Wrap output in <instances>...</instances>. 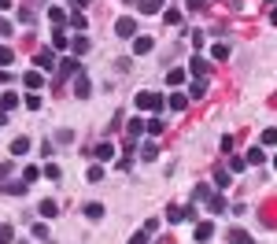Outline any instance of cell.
Masks as SVG:
<instances>
[{
    "label": "cell",
    "instance_id": "8",
    "mask_svg": "<svg viewBox=\"0 0 277 244\" xmlns=\"http://www.w3.org/2000/svg\"><path fill=\"white\" fill-rule=\"evenodd\" d=\"M92 156H96L100 163H111V159H114V144H111V140H100V144L92 148Z\"/></svg>",
    "mask_w": 277,
    "mask_h": 244
},
{
    "label": "cell",
    "instance_id": "1",
    "mask_svg": "<svg viewBox=\"0 0 277 244\" xmlns=\"http://www.w3.org/2000/svg\"><path fill=\"white\" fill-rule=\"evenodd\" d=\"M137 111H163V96L159 92H137Z\"/></svg>",
    "mask_w": 277,
    "mask_h": 244
},
{
    "label": "cell",
    "instance_id": "38",
    "mask_svg": "<svg viewBox=\"0 0 277 244\" xmlns=\"http://www.w3.org/2000/svg\"><path fill=\"white\" fill-rule=\"evenodd\" d=\"M214 189H229V170H214Z\"/></svg>",
    "mask_w": 277,
    "mask_h": 244
},
{
    "label": "cell",
    "instance_id": "10",
    "mask_svg": "<svg viewBox=\"0 0 277 244\" xmlns=\"http://www.w3.org/2000/svg\"><path fill=\"white\" fill-rule=\"evenodd\" d=\"M244 163H248V166H262V163H266V148H262V144H255L252 152L244 156Z\"/></svg>",
    "mask_w": 277,
    "mask_h": 244
},
{
    "label": "cell",
    "instance_id": "39",
    "mask_svg": "<svg viewBox=\"0 0 277 244\" xmlns=\"http://www.w3.org/2000/svg\"><path fill=\"white\" fill-rule=\"evenodd\" d=\"M70 48H74V56H82V52H89V41H85V37H74Z\"/></svg>",
    "mask_w": 277,
    "mask_h": 244
},
{
    "label": "cell",
    "instance_id": "22",
    "mask_svg": "<svg viewBox=\"0 0 277 244\" xmlns=\"http://www.w3.org/2000/svg\"><path fill=\"white\" fill-rule=\"evenodd\" d=\"M188 96H192V100H200V96H207V78H196L192 86H188Z\"/></svg>",
    "mask_w": 277,
    "mask_h": 244
},
{
    "label": "cell",
    "instance_id": "7",
    "mask_svg": "<svg viewBox=\"0 0 277 244\" xmlns=\"http://www.w3.org/2000/svg\"><path fill=\"white\" fill-rule=\"evenodd\" d=\"M22 86H26V89H41V86H44V70H37V67L26 70V74H22Z\"/></svg>",
    "mask_w": 277,
    "mask_h": 244
},
{
    "label": "cell",
    "instance_id": "31",
    "mask_svg": "<svg viewBox=\"0 0 277 244\" xmlns=\"http://www.w3.org/2000/svg\"><path fill=\"white\" fill-rule=\"evenodd\" d=\"M229 244H252V237L244 230H229Z\"/></svg>",
    "mask_w": 277,
    "mask_h": 244
},
{
    "label": "cell",
    "instance_id": "46",
    "mask_svg": "<svg viewBox=\"0 0 277 244\" xmlns=\"http://www.w3.org/2000/svg\"><path fill=\"white\" fill-rule=\"evenodd\" d=\"M118 170H122V174H130V170H133V156H126V159H118Z\"/></svg>",
    "mask_w": 277,
    "mask_h": 244
},
{
    "label": "cell",
    "instance_id": "33",
    "mask_svg": "<svg viewBox=\"0 0 277 244\" xmlns=\"http://www.w3.org/2000/svg\"><path fill=\"white\" fill-rule=\"evenodd\" d=\"M166 104L174 108V111H185V104H188V100H185V92H174V96H170Z\"/></svg>",
    "mask_w": 277,
    "mask_h": 244
},
{
    "label": "cell",
    "instance_id": "49",
    "mask_svg": "<svg viewBox=\"0 0 277 244\" xmlns=\"http://www.w3.org/2000/svg\"><path fill=\"white\" fill-rule=\"evenodd\" d=\"M130 244H148V233H133V237H130Z\"/></svg>",
    "mask_w": 277,
    "mask_h": 244
},
{
    "label": "cell",
    "instance_id": "47",
    "mask_svg": "<svg viewBox=\"0 0 277 244\" xmlns=\"http://www.w3.org/2000/svg\"><path fill=\"white\" fill-rule=\"evenodd\" d=\"M18 18H22V22H34V18H37V15L30 12V8H18Z\"/></svg>",
    "mask_w": 277,
    "mask_h": 244
},
{
    "label": "cell",
    "instance_id": "52",
    "mask_svg": "<svg viewBox=\"0 0 277 244\" xmlns=\"http://www.w3.org/2000/svg\"><path fill=\"white\" fill-rule=\"evenodd\" d=\"M15 8V0H0V12H12Z\"/></svg>",
    "mask_w": 277,
    "mask_h": 244
},
{
    "label": "cell",
    "instance_id": "45",
    "mask_svg": "<svg viewBox=\"0 0 277 244\" xmlns=\"http://www.w3.org/2000/svg\"><path fill=\"white\" fill-rule=\"evenodd\" d=\"M140 233H148V237H152V233H159V218H148V222H144V230H140Z\"/></svg>",
    "mask_w": 277,
    "mask_h": 244
},
{
    "label": "cell",
    "instance_id": "16",
    "mask_svg": "<svg viewBox=\"0 0 277 244\" xmlns=\"http://www.w3.org/2000/svg\"><path fill=\"white\" fill-rule=\"evenodd\" d=\"M52 48H56V52H66V48H70V34H66V30H56V34H52Z\"/></svg>",
    "mask_w": 277,
    "mask_h": 244
},
{
    "label": "cell",
    "instance_id": "36",
    "mask_svg": "<svg viewBox=\"0 0 277 244\" xmlns=\"http://www.w3.org/2000/svg\"><path fill=\"white\" fill-rule=\"evenodd\" d=\"M211 60H229V44H211Z\"/></svg>",
    "mask_w": 277,
    "mask_h": 244
},
{
    "label": "cell",
    "instance_id": "40",
    "mask_svg": "<svg viewBox=\"0 0 277 244\" xmlns=\"http://www.w3.org/2000/svg\"><path fill=\"white\" fill-rule=\"evenodd\" d=\"M66 22H70L74 30H82V26H85V15H82V12H70V15H66Z\"/></svg>",
    "mask_w": 277,
    "mask_h": 244
},
{
    "label": "cell",
    "instance_id": "58",
    "mask_svg": "<svg viewBox=\"0 0 277 244\" xmlns=\"http://www.w3.org/2000/svg\"><path fill=\"white\" fill-rule=\"evenodd\" d=\"M44 244H56V240H44Z\"/></svg>",
    "mask_w": 277,
    "mask_h": 244
},
{
    "label": "cell",
    "instance_id": "43",
    "mask_svg": "<svg viewBox=\"0 0 277 244\" xmlns=\"http://www.w3.org/2000/svg\"><path fill=\"white\" fill-rule=\"evenodd\" d=\"M15 240V230L12 226H0V244H12Z\"/></svg>",
    "mask_w": 277,
    "mask_h": 244
},
{
    "label": "cell",
    "instance_id": "50",
    "mask_svg": "<svg viewBox=\"0 0 277 244\" xmlns=\"http://www.w3.org/2000/svg\"><path fill=\"white\" fill-rule=\"evenodd\" d=\"M185 8H188V12H200V8H204V0H185Z\"/></svg>",
    "mask_w": 277,
    "mask_h": 244
},
{
    "label": "cell",
    "instance_id": "4",
    "mask_svg": "<svg viewBox=\"0 0 277 244\" xmlns=\"http://www.w3.org/2000/svg\"><path fill=\"white\" fill-rule=\"evenodd\" d=\"M56 67H60V74H63V78H74V74L82 70V63H78V56H63V60L56 63Z\"/></svg>",
    "mask_w": 277,
    "mask_h": 244
},
{
    "label": "cell",
    "instance_id": "53",
    "mask_svg": "<svg viewBox=\"0 0 277 244\" xmlns=\"http://www.w3.org/2000/svg\"><path fill=\"white\" fill-rule=\"evenodd\" d=\"M8 82H12V74H8L4 67H0V86H8Z\"/></svg>",
    "mask_w": 277,
    "mask_h": 244
},
{
    "label": "cell",
    "instance_id": "54",
    "mask_svg": "<svg viewBox=\"0 0 277 244\" xmlns=\"http://www.w3.org/2000/svg\"><path fill=\"white\" fill-rule=\"evenodd\" d=\"M66 4H70V8H85L89 0H66Z\"/></svg>",
    "mask_w": 277,
    "mask_h": 244
},
{
    "label": "cell",
    "instance_id": "26",
    "mask_svg": "<svg viewBox=\"0 0 277 244\" xmlns=\"http://www.w3.org/2000/svg\"><path fill=\"white\" fill-rule=\"evenodd\" d=\"M41 178H48V182H60V178H63V170H60V166H56V163H44Z\"/></svg>",
    "mask_w": 277,
    "mask_h": 244
},
{
    "label": "cell",
    "instance_id": "48",
    "mask_svg": "<svg viewBox=\"0 0 277 244\" xmlns=\"http://www.w3.org/2000/svg\"><path fill=\"white\" fill-rule=\"evenodd\" d=\"M192 196H196V200H207V196H211V189H207V185H196Z\"/></svg>",
    "mask_w": 277,
    "mask_h": 244
},
{
    "label": "cell",
    "instance_id": "41",
    "mask_svg": "<svg viewBox=\"0 0 277 244\" xmlns=\"http://www.w3.org/2000/svg\"><path fill=\"white\" fill-rule=\"evenodd\" d=\"M229 170H233V174H240V170H248V163H244L240 156H233V159H229Z\"/></svg>",
    "mask_w": 277,
    "mask_h": 244
},
{
    "label": "cell",
    "instance_id": "20",
    "mask_svg": "<svg viewBox=\"0 0 277 244\" xmlns=\"http://www.w3.org/2000/svg\"><path fill=\"white\" fill-rule=\"evenodd\" d=\"M207 211H211V214H222V211H226L222 192H211V196H207Z\"/></svg>",
    "mask_w": 277,
    "mask_h": 244
},
{
    "label": "cell",
    "instance_id": "12",
    "mask_svg": "<svg viewBox=\"0 0 277 244\" xmlns=\"http://www.w3.org/2000/svg\"><path fill=\"white\" fill-rule=\"evenodd\" d=\"M48 22L56 26V30L66 22V8H63V4H52V8H48Z\"/></svg>",
    "mask_w": 277,
    "mask_h": 244
},
{
    "label": "cell",
    "instance_id": "42",
    "mask_svg": "<svg viewBox=\"0 0 277 244\" xmlns=\"http://www.w3.org/2000/svg\"><path fill=\"white\" fill-rule=\"evenodd\" d=\"M70 140H74L70 130H56V144H70Z\"/></svg>",
    "mask_w": 277,
    "mask_h": 244
},
{
    "label": "cell",
    "instance_id": "13",
    "mask_svg": "<svg viewBox=\"0 0 277 244\" xmlns=\"http://www.w3.org/2000/svg\"><path fill=\"white\" fill-rule=\"evenodd\" d=\"M18 104H22V96H18V92H0V111H15Z\"/></svg>",
    "mask_w": 277,
    "mask_h": 244
},
{
    "label": "cell",
    "instance_id": "6",
    "mask_svg": "<svg viewBox=\"0 0 277 244\" xmlns=\"http://www.w3.org/2000/svg\"><path fill=\"white\" fill-rule=\"evenodd\" d=\"M114 34H118V37H137V22H133L130 15L118 18V22H114Z\"/></svg>",
    "mask_w": 277,
    "mask_h": 244
},
{
    "label": "cell",
    "instance_id": "51",
    "mask_svg": "<svg viewBox=\"0 0 277 244\" xmlns=\"http://www.w3.org/2000/svg\"><path fill=\"white\" fill-rule=\"evenodd\" d=\"M8 174H12V163H0V182H4Z\"/></svg>",
    "mask_w": 277,
    "mask_h": 244
},
{
    "label": "cell",
    "instance_id": "14",
    "mask_svg": "<svg viewBox=\"0 0 277 244\" xmlns=\"http://www.w3.org/2000/svg\"><path fill=\"white\" fill-rule=\"evenodd\" d=\"M12 156H15V159L30 156V137H15V140H12Z\"/></svg>",
    "mask_w": 277,
    "mask_h": 244
},
{
    "label": "cell",
    "instance_id": "37",
    "mask_svg": "<svg viewBox=\"0 0 277 244\" xmlns=\"http://www.w3.org/2000/svg\"><path fill=\"white\" fill-rule=\"evenodd\" d=\"M15 60V52H12V44H0V67H8V63Z\"/></svg>",
    "mask_w": 277,
    "mask_h": 244
},
{
    "label": "cell",
    "instance_id": "57",
    "mask_svg": "<svg viewBox=\"0 0 277 244\" xmlns=\"http://www.w3.org/2000/svg\"><path fill=\"white\" fill-rule=\"evenodd\" d=\"M274 170H277V156H274Z\"/></svg>",
    "mask_w": 277,
    "mask_h": 244
},
{
    "label": "cell",
    "instance_id": "18",
    "mask_svg": "<svg viewBox=\"0 0 277 244\" xmlns=\"http://www.w3.org/2000/svg\"><path fill=\"white\" fill-rule=\"evenodd\" d=\"M140 134H144V118H130V122H126V137L137 140Z\"/></svg>",
    "mask_w": 277,
    "mask_h": 244
},
{
    "label": "cell",
    "instance_id": "21",
    "mask_svg": "<svg viewBox=\"0 0 277 244\" xmlns=\"http://www.w3.org/2000/svg\"><path fill=\"white\" fill-rule=\"evenodd\" d=\"M37 214H41V218H56L60 208H56V200H41V204H37Z\"/></svg>",
    "mask_w": 277,
    "mask_h": 244
},
{
    "label": "cell",
    "instance_id": "27",
    "mask_svg": "<svg viewBox=\"0 0 277 244\" xmlns=\"http://www.w3.org/2000/svg\"><path fill=\"white\" fill-rule=\"evenodd\" d=\"M163 22H166V26H178V22H181V8H166V12H163Z\"/></svg>",
    "mask_w": 277,
    "mask_h": 244
},
{
    "label": "cell",
    "instance_id": "32",
    "mask_svg": "<svg viewBox=\"0 0 277 244\" xmlns=\"http://www.w3.org/2000/svg\"><path fill=\"white\" fill-rule=\"evenodd\" d=\"M262 148H277V130H262Z\"/></svg>",
    "mask_w": 277,
    "mask_h": 244
},
{
    "label": "cell",
    "instance_id": "17",
    "mask_svg": "<svg viewBox=\"0 0 277 244\" xmlns=\"http://www.w3.org/2000/svg\"><path fill=\"white\" fill-rule=\"evenodd\" d=\"M163 126H166V122L159 118V115H152V118H144V134H152V137H159V134H163Z\"/></svg>",
    "mask_w": 277,
    "mask_h": 244
},
{
    "label": "cell",
    "instance_id": "44",
    "mask_svg": "<svg viewBox=\"0 0 277 244\" xmlns=\"http://www.w3.org/2000/svg\"><path fill=\"white\" fill-rule=\"evenodd\" d=\"M15 34V26H12V18H0V37H12Z\"/></svg>",
    "mask_w": 277,
    "mask_h": 244
},
{
    "label": "cell",
    "instance_id": "25",
    "mask_svg": "<svg viewBox=\"0 0 277 244\" xmlns=\"http://www.w3.org/2000/svg\"><path fill=\"white\" fill-rule=\"evenodd\" d=\"M159 156V144L156 140H144V144H140V159H156Z\"/></svg>",
    "mask_w": 277,
    "mask_h": 244
},
{
    "label": "cell",
    "instance_id": "34",
    "mask_svg": "<svg viewBox=\"0 0 277 244\" xmlns=\"http://www.w3.org/2000/svg\"><path fill=\"white\" fill-rule=\"evenodd\" d=\"M22 104L30 108V111H41V96H37V92H26V96H22Z\"/></svg>",
    "mask_w": 277,
    "mask_h": 244
},
{
    "label": "cell",
    "instance_id": "24",
    "mask_svg": "<svg viewBox=\"0 0 277 244\" xmlns=\"http://www.w3.org/2000/svg\"><path fill=\"white\" fill-rule=\"evenodd\" d=\"M85 218L100 222V218H104V204H85Z\"/></svg>",
    "mask_w": 277,
    "mask_h": 244
},
{
    "label": "cell",
    "instance_id": "28",
    "mask_svg": "<svg viewBox=\"0 0 277 244\" xmlns=\"http://www.w3.org/2000/svg\"><path fill=\"white\" fill-rule=\"evenodd\" d=\"M22 182H26V185H30V182H41V166H34V163H30V166L22 170Z\"/></svg>",
    "mask_w": 277,
    "mask_h": 244
},
{
    "label": "cell",
    "instance_id": "35",
    "mask_svg": "<svg viewBox=\"0 0 277 244\" xmlns=\"http://www.w3.org/2000/svg\"><path fill=\"white\" fill-rule=\"evenodd\" d=\"M85 182H92V185H96V182H104V166L96 163V166H89V174H85Z\"/></svg>",
    "mask_w": 277,
    "mask_h": 244
},
{
    "label": "cell",
    "instance_id": "3",
    "mask_svg": "<svg viewBox=\"0 0 277 244\" xmlns=\"http://www.w3.org/2000/svg\"><path fill=\"white\" fill-rule=\"evenodd\" d=\"M89 92H92V82H89V74H85V70H78V74H74V96H78V100H85Z\"/></svg>",
    "mask_w": 277,
    "mask_h": 244
},
{
    "label": "cell",
    "instance_id": "30",
    "mask_svg": "<svg viewBox=\"0 0 277 244\" xmlns=\"http://www.w3.org/2000/svg\"><path fill=\"white\" fill-rule=\"evenodd\" d=\"M166 222H174V226H178V222H185V208H178V204H174V208L166 211Z\"/></svg>",
    "mask_w": 277,
    "mask_h": 244
},
{
    "label": "cell",
    "instance_id": "5",
    "mask_svg": "<svg viewBox=\"0 0 277 244\" xmlns=\"http://www.w3.org/2000/svg\"><path fill=\"white\" fill-rule=\"evenodd\" d=\"M188 70H192L196 78H207V74H211V63H207L204 56H192V60H188Z\"/></svg>",
    "mask_w": 277,
    "mask_h": 244
},
{
    "label": "cell",
    "instance_id": "2",
    "mask_svg": "<svg viewBox=\"0 0 277 244\" xmlns=\"http://www.w3.org/2000/svg\"><path fill=\"white\" fill-rule=\"evenodd\" d=\"M34 63H37V70H52V67H56V48L48 44V48L34 52Z\"/></svg>",
    "mask_w": 277,
    "mask_h": 244
},
{
    "label": "cell",
    "instance_id": "23",
    "mask_svg": "<svg viewBox=\"0 0 277 244\" xmlns=\"http://www.w3.org/2000/svg\"><path fill=\"white\" fill-rule=\"evenodd\" d=\"M166 86H185V67H174V70H166Z\"/></svg>",
    "mask_w": 277,
    "mask_h": 244
},
{
    "label": "cell",
    "instance_id": "15",
    "mask_svg": "<svg viewBox=\"0 0 277 244\" xmlns=\"http://www.w3.org/2000/svg\"><path fill=\"white\" fill-rule=\"evenodd\" d=\"M192 237H196V240H211V237H214V222H196Z\"/></svg>",
    "mask_w": 277,
    "mask_h": 244
},
{
    "label": "cell",
    "instance_id": "56",
    "mask_svg": "<svg viewBox=\"0 0 277 244\" xmlns=\"http://www.w3.org/2000/svg\"><path fill=\"white\" fill-rule=\"evenodd\" d=\"M0 126H8V111H0Z\"/></svg>",
    "mask_w": 277,
    "mask_h": 244
},
{
    "label": "cell",
    "instance_id": "11",
    "mask_svg": "<svg viewBox=\"0 0 277 244\" xmlns=\"http://www.w3.org/2000/svg\"><path fill=\"white\" fill-rule=\"evenodd\" d=\"M163 4L166 0H137V12L140 15H156V12H163Z\"/></svg>",
    "mask_w": 277,
    "mask_h": 244
},
{
    "label": "cell",
    "instance_id": "19",
    "mask_svg": "<svg viewBox=\"0 0 277 244\" xmlns=\"http://www.w3.org/2000/svg\"><path fill=\"white\" fill-rule=\"evenodd\" d=\"M26 189H30L26 182H0V192H12V196H22Z\"/></svg>",
    "mask_w": 277,
    "mask_h": 244
},
{
    "label": "cell",
    "instance_id": "55",
    "mask_svg": "<svg viewBox=\"0 0 277 244\" xmlns=\"http://www.w3.org/2000/svg\"><path fill=\"white\" fill-rule=\"evenodd\" d=\"M270 22L277 26V8H270Z\"/></svg>",
    "mask_w": 277,
    "mask_h": 244
},
{
    "label": "cell",
    "instance_id": "29",
    "mask_svg": "<svg viewBox=\"0 0 277 244\" xmlns=\"http://www.w3.org/2000/svg\"><path fill=\"white\" fill-rule=\"evenodd\" d=\"M30 233H34V240H48V226H44V222H34Z\"/></svg>",
    "mask_w": 277,
    "mask_h": 244
},
{
    "label": "cell",
    "instance_id": "9",
    "mask_svg": "<svg viewBox=\"0 0 277 244\" xmlns=\"http://www.w3.org/2000/svg\"><path fill=\"white\" fill-rule=\"evenodd\" d=\"M152 48H156V41H152L148 34H137V37H133V52H137V56H144V52H152Z\"/></svg>",
    "mask_w": 277,
    "mask_h": 244
}]
</instances>
